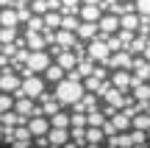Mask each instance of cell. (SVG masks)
<instances>
[{"label": "cell", "instance_id": "10", "mask_svg": "<svg viewBox=\"0 0 150 148\" xmlns=\"http://www.w3.org/2000/svg\"><path fill=\"white\" fill-rule=\"evenodd\" d=\"M97 28H100V36H111V34L120 31V17L117 14H108L97 20Z\"/></svg>", "mask_w": 150, "mask_h": 148}, {"label": "cell", "instance_id": "1", "mask_svg": "<svg viewBox=\"0 0 150 148\" xmlns=\"http://www.w3.org/2000/svg\"><path fill=\"white\" fill-rule=\"evenodd\" d=\"M83 95H86V87L81 81H75V78H61V81L56 84V98H59V104L75 106Z\"/></svg>", "mask_w": 150, "mask_h": 148}, {"label": "cell", "instance_id": "12", "mask_svg": "<svg viewBox=\"0 0 150 148\" xmlns=\"http://www.w3.org/2000/svg\"><path fill=\"white\" fill-rule=\"evenodd\" d=\"M78 14H81V22H97L103 17V9L100 6H92V3H83Z\"/></svg>", "mask_w": 150, "mask_h": 148}, {"label": "cell", "instance_id": "5", "mask_svg": "<svg viewBox=\"0 0 150 148\" xmlns=\"http://www.w3.org/2000/svg\"><path fill=\"white\" fill-rule=\"evenodd\" d=\"M20 84H22V78L14 73V67H11V64L0 70V92H17Z\"/></svg>", "mask_w": 150, "mask_h": 148}, {"label": "cell", "instance_id": "42", "mask_svg": "<svg viewBox=\"0 0 150 148\" xmlns=\"http://www.w3.org/2000/svg\"><path fill=\"white\" fill-rule=\"evenodd\" d=\"M33 145H36V148H50V140H47V134H42V137H33Z\"/></svg>", "mask_w": 150, "mask_h": 148}, {"label": "cell", "instance_id": "25", "mask_svg": "<svg viewBox=\"0 0 150 148\" xmlns=\"http://www.w3.org/2000/svg\"><path fill=\"white\" fill-rule=\"evenodd\" d=\"M111 123L117 126V132H128V129H131V117L125 115L122 109H120V112H114V115H111Z\"/></svg>", "mask_w": 150, "mask_h": 148}, {"label": "cell", "instance_id": "34", "mask_svg": "<svg viewBox=\"0 0 150 148\" xmlns=\"http://www.w3.org/2000/svg\"><path fill=\"white\" fill-rule=\"evenodd\" d=\"M14 39H17L14 28H3V25H0V45H11Z\"/></svg>", "mask_w": 150, "mask_h": 148}, {"label": "cell", "instance_id": "45", "mask_svg": "<svg viewBox=\"0 0 150 148\" xmlns=\"http://www.w3.org/2000/svg\"><path fill=\"white\" fill-rule=\"evenodd\" d=\"M31 0H14V6H28Z\"/></svg>", "mask_w": 150, "mask_h": 148}, {"label": "cell", "instance_id": "30", "mask_svg": "<svg viewBox=\"0 0 150 148\" xmlns=\"http://www.w3.org/2000/svg\"><path fill=\"white\" fill-rule=\"evenodd\" d=\"M78 25H81V20H78V14H61V28L64 31H78Z\"/></svg>", "mask_w": 150, "mask_h": 148}, {"label": "cell", "instance_id": "39", "mask_svg": "<svg viewBox=\"0 0 150 148\" xmlns=\"http://www.w3.org/2000/svg\"><path fill=\"white\" fill-rule=\"evenodd\" d=\"M17 17H20V22H28L31 20V6H17Z\"/></svg>", "mask_w": 150, "mask_h": 148}, {"label": "cell", "instance_id": "43", "mask_svg": "<svg viewBox=\"0 0 150 148\" xmlns=\"http://www.w3.org/2000/svg\"><path fill=\"white\" fill-rule=\"evenodd\" d=\"M106 45H108V50H111V53H114V50H122V45H120V39H117V36H111Z\"/></svg>", "mask_w": 150, "mask_h": 148}, {"label": "cell", "instance_id": "19", "mask_svg": "<svg viewBox=\"0 0 150 148\" xmlns=\"http://www.w3.org/2000/svg\"><path fill=\"white\" fill-rule=\"evenodd\" d=\"M150 45V39H147V34H139V36H134L131 39V45L125 50H128V53H145V48Z\"/></svg>", "mask_w": 150, "mask_h": 148}, {"label": "cell", "instance_id": "27", "mask_svg": "<svg viewBox=\"0 0 150 148\" xmlns=\"http://www.w3.org/2000/svg\"><path fill=\"white\" fill-rule=\"evenodd\" d=\"M120 28L136 31V28H139V14H134V11H131V14H122V17H120Z\"/></svg>", "mask_w": 150, "mask_h": 148}, {"label": "cell", "instance_id": "16", "mask_svg": "<svg viewBox=\"0 0 150 148\" xmlns=\"http://www.w3.org/2000/svg\"><path fill=\"white\" fill-rule=\"evenodd\" d=\"M86 143L92 148H100V143H106V134H103L100 126H89L86 129Z\"/></svg>", "mask_w": 150, "mask_h": 148}, {"label": "cell", "instance_id": "31", "mask_svg": "<svg viewBox=\"0 0 150 148\" xmlns=\"http://www.w3.org/2000/svg\"><path fill=\"white\" fill-rule=\"evenodd\" d=\"M103 123H106V115H103V112H97V106L86 112V126H103Z\"/></svg>", "mask_w": 150, "mask_h": 148}, {"label": "cell", "instance_id": "2", "mask_svg": "<svg viewBox=\"0 0 150 148\" xmlns=\"http://www.w3.org/2000/svg\"><path fill=\"white\" fill-rule=\"evenodd\" d=\"M86 56H89L92 61H100V64H106V61H108V56H111V50H108L106 39H89Z\"/></svg>", "mask_w": 150, "mask_h": 148}, {"label": "cell", "instance_id": "23", "mask_svg": "<svg viewBox=\"0 0 150 148\" xmlns=\"http://www.w3.org/2000/svg\"><path fill=\"white\" fill-rule=\"evenodd\" d=\"M64 76H67V70H64L61 64H47V70H45V78H47L50 84H53V81L59 84V81H61Z\"/></svg>", "mask_w": 150, "mask_h": 148}, {"label": "cell", "instance_id": "36", "mask_svg": "<svg viewBox=\"0 0 150 148\" xmlns=\"http://www.w3.org/2000/svg\"><path fill=\"white\" fill-rule=\"evenodd\" d=\"M31 11L33 14H47V0H31Z\"/></svg>", "mask_w": 150, "mask_h": 148}, {"label": "cell", "instance_id": "28", "mask_svg": "<svg viewBox=\"0 0 150 148\" xmlns=\"http://www.w3.org/2000/svg\"><path fill=\"white\" fill-rule=\"evenodd\" d=\"M45 17V28H50V31H59L61 28V11H47Z\"/></svg>", "mask_w": 150, "mask_h": 148}, {"label": "cell", "instance_id": "50", "mask_svg": "<svg viewBox=\"0 0 150 148\" xmlns=\"http://www.w3.org/2000/svg\"><path fill=\"white\" fill-rule=\"evenodd\" d=\"M147 112H150V109H147Z\"/></svg>", "mask_w": 150, "mask_h": 148}, {"label": "cell", "instance_id": "21", "mask_svg": "<svg viewBox=\"0 0 150 148\" xmlns=\"http://www.w3.org/2000/svg\"><path fill=\"white\" fill-rule=\"evenodd\" d=\"M131 129L150 132V112H139V115H134V117H131Z\"/></svg>", "mask_w": 150, "mask_h": 148}, {"label": "cell", "instance_id": "7", "mask_svg": "<svg viewBox=\"0 0 150 148\" xmlns=\"http://www.w3.org/2000/svg\"><path fill=\"white\" fill-rule=\"evenodd\" d=\"M131 64H134V53H128V50H114L111 56H108L106 67H114V70H131Z\"/></svg>", "mask_w": 150, "mask_h": 148}, {"label": "cell", "instance_id": "17", "mask_svg": "<svg viewBox=\"0 0 150 148\" xmlns=\"http://www.w3.org/2000/svg\"><path fill=\"white\" fill-rule=\"evenodd\" d=\"M106 143H108V148H134V145H131V134H125V132L111 134Z\"/></svg>", "mask_w": 150, "mask_h": 148}, {"label": "cell", "instance_id": "35", "mask_svg": "<svg viewBox=\"0 0 150 148\" xmlns=\"http://www.w3.org/2000/svg\"><path fill=\"white\" fill-rule=\"evenodd\" d=\"M25 31H45V17H42V14L31 17V20H28V28H25Z\"/></svg>", "mask_w": 150, "mask_h": 148}, {"label": "cell", "instance_id": "48", "mask_svg": "<svg viewBox=\"0 0 150 148\" xmlns=\"http://www.w3.org/2000/svg\"><path fill=\"white\" fill-rule=\"evenodd\" d=\"M0 143H3V126H0Z\"/></svg>", "mask_w": 150, "mask_h": 148}, {"label": "cell", "instance_id": "49", "mask_svg": "<svg viewBox=\"0 0 150 148\" xmlns=\"http://www.w3.org/2000/svg\"><path fill=\"white\" fill-rule=\"evenodd\" d=\"M147 84H150V78H147Z\"/></svg>", "mask_w": 150, "mask_h": 148}, {"label": "cell", "instance_id": "41", "mask_svg": "<svg viewBox=\"0 0 150 148\" xmlns=\"http://www.w3.org/2000/svg\"><path fill=\"white\" fill-rule=\"evenodd\" d=\"M100 129H103V134H106V137H111V134H117V126H114L111 120H106V123H103Z\"/></svg>", "mask_w": 150, "mask_h": 148}, {"label": "cell", "instance_id": "46", "mask_svg": "<svg viewBox=\"0 0 150 148\" xmlns=\"http://www.w3.org/2000/svg\"><path fill=\"white\" fill-rule=\"evenodd\" d=\"M142 56H145V59L150 61V45H147V48H145V53H142Z\"/></svg>", "mask_w": 150, "mask_h": 148}, {"label": "cell", "instance_id": "9", "mask_svg": "<svg viewBox=\"0 0 150 148\" xmlns=\"http://www.w3.org/2000/svg\"><path fill=\"white\" fill-rule=\"evenodd\" d=\"M25 126H28V132H31L33 137H42V134L50 132V117H45V115H33L31 120L25 123Z\"/></svg>", "mask_w": 150, "mask_h": 148}, {"label": "cell", "instance_id": "32", "mask_svg": "<svg viewBox=\"0 0 150 148\" xmlns=\"http://www.w3.org/2000/svg\"><path fill=\"white\" fill-rule=\"evenodd\" d=\"M50 126H56V129H70V115H64V112L50 115Z\"/></svg>", "mask_w": 150, "mask_h": 148}, {"label": "cell", "instance_id": "11", "mask_svg": "<svg viewBox=\"0 0 150 148\" xmlns=\"http://www.w3.org/2000/svg\"><path fill=\"white\" fill-rule=\"evenodd\" d=\"M47 140H50V148H61L64 143H70V129H56V126H50Z\"/></svg>", "mask_w": 150, "mask_h": 148}, {"label": "cell", "instance_id": "4", "mask_svg": "<svg viewBox=\"0 0 150 148\" xmlns=\"http://www.w3.org/2000/svg\"><path fill=\"white\" fill-rule=\"evenodd\" d=\"M47 64H50V53H47V50H31L28 59H25V67L31 73H45Z\"/></svg>", "mask_w": 150, "mask_h": 148}, {"label": "cell", "instance_id": "20", "mask_svg": "<svg viewBox=\"0 0 150 148\" xmlns=\"http://www.w3.org/2000/svg\"><path fill=\"white\" fill-rule=\"evenodd\" d=\"M56 45H59V48H64V50H70V45H75V34L59 28V31H56Z\"/></svg>", "mask_w": 150, "mask_h": 148}, {"label": "cell", "instance_id": "40", "mask_svg": "<svg viewBox=\"0 0 150 148\" xmlns=\"http://www.w3.org/2000/svg\"><path fill=\"white\" fill-rule=\"evenodd\" d=\"M136 11L145 14V17H150V0H136Z\"/></svg>", "mask_w": 150, "mask_h": 148}, {"label": "cell", "instance_id": "24", "mask_svg": "<svg viewBox=\"0 0 150 148\" xmlns=\"http://www.w3.org/2000/svg\"><path fill=\"white\" fill-rule=\"evenodd\" d=\"M134 101H136V104H147V101H150V84L147 81H142V84L134 87Z\"/></svg>", "mask_w": 150, "mask_h": 148}, {"label": "cell", "instance_id": "8", "mask_svg": "<svg viewBox=\"0 0 150 148\" xmlns=\"http://www.w3.org/2000/svg\"><path fill=\"white\" fill-rule=\"evenodd\" d=\"M14 112H20L22 117L42 115V109H36V106H33V98H28V95H17L14 98Z\"/></svg>", "mask_w": 150, "mask_h": 148}, {"label": "cell", "instance_id": "26", "mask_svg": "<svg viewBox=\"0 0 150 148\" xmlns=\"http://www.w3.org/2000/svg\"><path fill=\"white\" fill-rule=\"evenodd\" d=\"M131 145H134V148H145V145H150V134H147V132H139V129H134V132H131Z\"/></svg>", "mask_w": 150, "mask_h": 148}, {"label": "cell", "instance_id": "29", "mask_svg": "<svg viewBox=\"0 0 150 148\" xmlns=\"http://www.w3.org/2000/svg\"><path fill=\"white\" fill-rule=\"evenodd\" d=\"M92 70H95V61H92V59H78V64H75V73H78L81 78L92 76Z\"/></svg>", "mask_w": 150, "mask_h": 148}, {"label": "cell", "instance_id": "33", "mask_svg": "<svg viewBox=\"0 0 150 148\" xmlns=\"http://www.w3.org/2000/svg\"><path fill=\"white\" fill-rule=\"evenodd\" d=\"M81 0H61V14H78Z\"/></svg>", "mask_w": 150, "mask_h": 148}, {"label": "cell", "instance_id": "18", "mask_svg": "<svg viewBox=\"0 0 150 148\" xmlns=\"http://www.w3.org/2000/svg\"><path fill=\"white\" fill-rule=\"evenodd\" d=\"M17 22H20V17H17V6L0 11V25H3V28H14Z\"/></svg>", "mask_w": 150, "mask_h": 148}, {"label": "cell", "instance_id": "3", "mask_svg": "<svg viewBox=\"0 0 150 148\" xmlns=\"http://www.w3.org/2000/svg\"><path fill=\"white\" fill-rule=\"evenodd\" d=\"M20 92H22V95H28V98H39V95L45 92V81L36 76V73H31V76H25V78H22Z\"/></svg>", "mask_w": 150, "mask_h": 148}, {"label": "cell", "instance_id": "15", "mask_svg": "<svg viewBox=\"0 0 150 148\" xmlns=\"http://www.w3.org/2000/svg\"><path fill=\"white\" fill-rule=\"evenodd\" d=\"M25 45H28L31 50H45L47 39H45L42 31H28V34H25Z\"/></svg>", "mask_w": 150, "mask_h": 148}, {"label": "cell", "instance_id": "37", "mask_svg": "<svg viewBox=\"0 0 150 148\" xmlns=\"http://www.w3.org/2000/svg\"><path fill=\"white\" fill-rule=\"evenodd\" d=\"M117 39H120V45H122V48H128L131 39H134V31H125V28H120V31H117Z\"/></svg>", "mask_w": 150, "mask_h": 148}, {"label": "cell", "instance_id": "44", "mask_svg": "<svg viewBox=\"0 0 150 148\" xmlns=\"http://www.w3.org/2000/svg\"><path fill=\"white\" fill-rule=\"evenodd\" d=\"M0 6H8V9H11V6H14V0H0Z\"/></svg>", "mask_w": 150, "mask_h": 148}, {"label": "cell", "instance_id": "38", "mask_svg": "<svg viewBox=\"0 0 150 148\" xmlns=\"http://www.w3.org/2000/svg\"><path fill=\"white\" fill-rule=\"evenodd\" d=\"M11 106H14V98H8V92H0V115L8 112Z\"/></svg>", "mask_w": 150, "mask_h": 148}, {"label": "cell", "instance_id": "22", "mask_svg": "<svg viewBox=\"0 0 150 148\" xmlns=\"http://www.w3.org/2000/svg\"><path fill=\"white\" fill-rule=\"evenodd\" d=\"M75 34L81 39H95V34H100V28H97V22H81Z\"/></svg>", "mask_w": 150, "mask_h": 148}, {"label": "cell", "instance_id": "14", "mask_svg": "<svg viewBox=\"0 0 150 148\" xmlns=\"http://www.w3.org/2000/svg\"><path fill=\"white\" fill-rule=\"evenodd\" d=\"M111 87H117V89H131V70H114L111 73Z\"/></svg>", "mask_w": 150, "mask_h": 148}, {"label": "cell", "instance_id": "13", "mask_svg": "<svg viewBox=\"0 0 150 148\" xmlns=\"http://www.w3.org/2000/svg\"><path fill=\"white\" fill-rule=\"evenodd\" d=\"M56 64H61L67 73H70V70H75V64H78V53H75V50H59Z\"/></svg>", "mask_w": 150, "mask_h": 148}, {"label": "cell", "instance_id": "47", "mask_svg": "<svg viewBox=\"0 0 150 148\" xmlns=\"http://www.w3.org/2000/svg\"><path fill=\"white\" fill-rule=\"evenodd\" d=\"M81 3H92V6H100V0H81Z\"/></svg>", "mask_w": 150, "mask_h": 148}, {"label": "cell", "instance_id": "6", "mask_svg": "<svg viewBox=\"0 0 150 148\" xmlns=\"http://www.w3.org/2000/svg\"><path fill=\"white\" fill-rule=\"evenodd\" d=\"M131 87H136V84H142V81H147L150 78V61L142 56V59H134V64H131Z\"/></svg>", "mask_w": 150, "mask_h": 148}]
</instances>
